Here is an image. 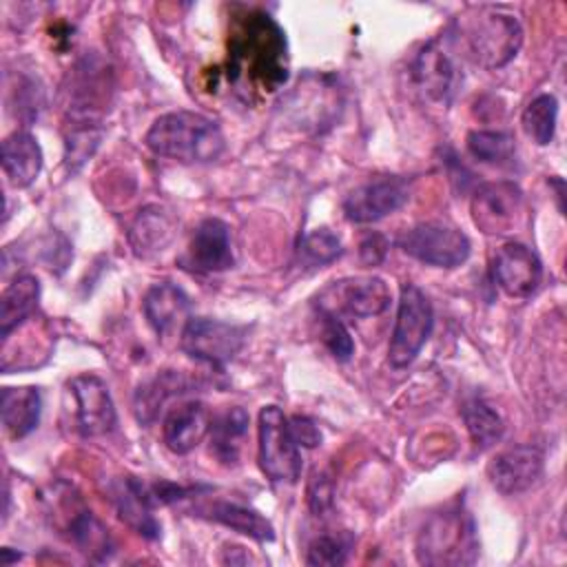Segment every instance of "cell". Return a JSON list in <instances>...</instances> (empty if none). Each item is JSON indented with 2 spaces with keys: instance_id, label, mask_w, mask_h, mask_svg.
<instances>
[{
  "instance_id": "13",
  "label": "cell",
  "mask_w": 567,
  "mask_h": 567,
  "mask_svg": "<svg viewBox=\"0 0 567 567\" xmlns=\"http://www.w3.org/2000/svg\"><path fill=\"white\" fill-rule=\"evenodd\" d=\"M235 255H233V239L230 228L226 221L217 217L204 219L182 257V266L197 275H210V272H224L233 268Z\"/></svg>"
},
{
  "instance_id": "26",
  "label": "cell",
  "mask_w": 567,
  "mask_h": 567,
  "mask_svg": "<svg viewBox=\"0 0 567 567\" xmlns=\"http://www.w3.org/2000/svg\"><path fill=\"white\" fill-rule=\"evenodd\" d=\"M66 534L78 551L89 560L102 563L113 554V538L109 529L84 507L73 509V516L66 520Z\"/></svg>"
},
{
  "instance_id": "28",
  "label": "cell",
  "mask_w": 567,
  "mask_h": 567,
  "mask_svg": "<svg viewBox=\"0 0 567 567\" xmlns=\"http://www.w3.org/2000/svg\"><path fill=\"white\" fill-rule=\"evenodd\" d=\"M463 421H465L470 439L478 452L489 450L494 443H498L503 439L505 423H503L501 414L483 399H472L463 405Z\"/></svg>"
},
{
  "instance_id": "22",
  "label": "cell",
  "mask_w": 567,
  "mask_h": 567,
  "mask_svg": "<svg viewBox=\"0 0 567 567\" xmlns=\"http://www.w3.org/2000/svg\"><path fill=\"white\" fill-rule=\"evenodd\" d=\"M40 414H42V396L38 388L33 385L2 388L0 416L9 439L18 441L31 434L40 423Z\"/></svg>"
},
{
  "instance_id": "30",
  "label": "cell",
  "mask_w": 567,
  "mask_h": 567,
  "mask_svg": "<svg viewBox=\"0 0 567 567\" xmlns=\"http://www.w3.org/2000/svg\"><path fill=\"white\" fill-rule=\"evenodd\" d=\"M556 120H558V100L551 93H540L536 95L523 111V128L525 133L538 144L545 146L554 140L556 131Z\"/></svg>"
},
{
  "instance_id": "5",
  "label": "cell",
  "mask_w": 567,
  "mask_h": 567,
  "mask_svg": "<svg viewBox=\"0 0 567 567\" xmlns=\"http://www.w3.org/2000/svg\"><path fill=\"white\" fill-rule=\"evenodd\" d=\"M257 458L272 483H297L301 476V447L288 416L277 405H264L257 419Z\"/></svg>"
},
{
  "instance_id": "37",
  "label": "cell",
  "mask_w": 567,
  "mask_h": 567,
  "mask_svg": "<svg viewBox=\"0 0 567 567\" xmlns=\"http://www.w3.org/2000/svg\"><path fill=\"white\" fill-rule=\"evenodd\" d=\"M20 558V554H11V549H2L0 551V565L2 567H9L13 560H18Z\"/></svg>"
},
{
  "instance_id": "7",
  "label": "cell",
  "mask_w": 567,
  "mask_h": 567,
  "mask_svg": "<svg viewBox=\"0 0 567 567\" xmlns=\"http://www.w3.org/2000/svg\"><path fill=\"white\" fill-rule=\"evenodd\" d=\"M392 299L390 286L374 275H361V277H346L339 281L328 284L317 295V310L328 312L341 319V315L354 317V319H368L377 317L388 310Z\"/></svg>"
},
{
  "instance_id": "8",
  "label": "cell",
  "mask_w": 567,
  "mask_h": 567,
  "mask_svg": "<svg viewBox=\"0 0 567 567\" xmlns=\"http://www.w3.org/2000/svg\"><path fill=\"white\" fill-rule=\"evenodd\" d=\"M399 248L421 264L456 268L467 261L472 244L467 235L452 224L421 221L399 237Z\"/></svg>"
},
{
  "instance_id": "36",
  "label": "cell",
  "mask_w": 567,
  "mask_h": 567,
  "mask_svg": "<svg viewBox=\"0 0 567 567\" xmlns=\"http://www.w3.org/2000/svg\"><path fill=\"white\" fill-rule=\"evenodd\" d=\"M388 255V239L381 233H368L359 244V259L365 266H377Z\"/></svg>"
},
{
  "instance_id": "6",
  "label": "cell",
  "mask_w": 567,
  "mask_h": 567,
  "mask_svg": "<svg viewBox=\"0 0 567 567\" xmlns=\"http://www.w3.org/2000/svg\"><path fill=\"white\" fill-rule=\"evenodd\" d=\"M434 326V312L432 303L425 297V292L414 286L405 284L401 288L399 297V308H396V319L388 346V361L392 368H405L410 365L425 341L432 334Z\"/></svg>"
},
{
  "instance_id": "24",
  "label": "cell",
  "mask_w": 567,
  "mask_h": 567,
  "mask_svg": "<svg viewBox=\"0 0 567 567\" xmlns=\"http://www.w3.org/2000/svg\"><path fill=\"white\" fill-rule=\"evenodd\" d=\"M199 512H204L206 518L237 532L244 534L252 540L266 543L275 538V529L270 525L268 518H264L257 509L239 505V503H230V501H213L210 505L202 507Z\"/></svg>"
},
{
  "instance_id": "15",
  "label": "cell",
  "mask_w": 567,
  "mask_h": 567,
  "mask_svg": "<svg viewBox=\"0 0 567 567\" xmlns=\"http://www.w3.org/2000/svg\"><path fill=\"white\" fill-rule=\"evenodd\" d=\"M545 456L536 445H514L498 452L487 465V478L501 494H520L543 476Z\"/></svg>"
},
{
  "instance_id": "21",
  "label": "cell",
  "mask_w": 567,
  "mask_h": 567,
  "mask_svg": "<svg viewBox=\"0 0 567 567\" xmlns=\"http://www.w3.org/2000/svg\"><path fill=\"white\" fill-rule=\"evenodd\" d=\"M2 171L13 188L31 186L42 171V148L27 131H16L2 140L0 146Z\"/></svg>"
},
{
  "instance_id": "33",
  "label": "cell",
  "mask_w": 567,
  "mask_h": 567,
  "mask_svg": "<svg viewBox=\"0 0 567 567\" xmlns=\"http://www.w3.org/2000/svg\"><path fill=\"white\" fill-rule=\"evenodd\" d=\"M319 339L337 361H348L354 352V341L346 323L334 315L319 312Z\"/></svg>"
},
{
  "instance_id": "32",
  "label": "cell",
  "mask_w": 567,
  "mask_h": 567,
  "mask_svg": "<svg viewBox=\"0 0 567 567\" xmlns=\"http://www.w3.org/2000/svg\"><path fill=\"white\" fill-rule=\"evenodd\" d=\"M299 252L308 264L323 266L334 261L343 252V246L330 228H315L301 237Z\"/></svg>"
},
{
  "instance_id": "31",
  "label": "cell",
  "mask_w": 567,
  "mask_h": 567,
  "mask_svg": "<svg viewBox=\"0 0 567 567\" xmlns=\"http://www.w3.org/2000/svg\"><path fill=\"white\" fill-rule=\"evenodd\" d=\"M352 549V536L346 532L317 536L306 554V563L312 567H339L348 560Z\"/></svg>"
},
{
  "instance_id": "29",
  "label": "cell",
  "mask_w": 567,
  "mask_h": 567,
  "mask_svg": "<svg viewBox=\"0 0 567 567\" xmlns=\"http://www.w3.org/2000/svg\"><path fill=\"white\" fill-rule=\"evenodd\" d=\"M467 151L474 159L492 166H505L516 155L514 135L507 131H470Z\"/></svg>"
},
{
  "instance_id": "35",
  "label": "cell",
  "mask_w": 567,
  "mask_h": 567,
  "mask_svg": "<svg viewBox=\"0 0 567 567\" xmlns=\"http://www.w3.org/2000/svg\"><path fill=\"white\" fill-rule=\"evenodd\" d=\"M288 423H290V432L299 447H317L321 443L319 425L312 419L297 414V416H290Z\"/></svg>"
},
{
  "instance_id": "9",
  "label": "cell",
  "mask_w": 567,
  "mask_h": 567,
  "mask_svg": "<svg viewBox=\"0 0 567 567\" xmlns=\"http://www.w3.org/2000/svg\"><path fill=\"white\" fill-rule=\"evenodd\" d=\"M246 343V328L208 317H190L179 332V348L195 361L224 365Z\"/></svg>"
},
{
  "instance_id": "4",
  "label": "cell",
  "mask_w": 567,
  "mask_h": 567,
  "mask_svg": "<svg viewBox=\"0 0 567 567\" xmlns=\"http://www.w3.org/2000/svg\"><path fill=\"white\" fill-rule=\"evenodd\" d=\"M416 560L430 567H463L478 556L476 525L463 507L432 514L416 536Z\"/></svg>"
},
{
  "instance_id": "11",
  "label": "cell",
  "mask_w": 567,
  "mask_h": 567,
  "mask_svg": "<svg viewBox=\"0 0 567 567\" xmlns=\"http://www.w3.org/2000/svg\"><path fill=\"white\" fill-rule=\"evenodd\" d=\"M472 221L485 235L512 233L523 215V190L514 182H489L472 195Z\"/></svg>"
},
{
  "instance_id": "27",
  "label": "cell",
  "mask_w": 567,
  "mask_h": 567,
  "mask_svg": "<svg viewBox=\"0 0 567 567\" xmlns=\"http://www.w3.org/2000/svg\"><path fill=\"white\" fill-rule=\"evenodd\" d=\"M248 432V412L244 408H230L210 425V447L215 456L224 463L237 461L241 439Z\"/></svg>"
},
{
  "instance_id": "23",
  "label": "cell",
  "mask_w": 567,
  "mask_h": 567,
  "mask_svg": "<svg viewBox=\"0 0 567 567\" xmlns=\"http://www.w3.org/2000/svg\"><path fill=\"white\" fill-rule=\"evenodd\" d=\"M38 301H40V281L33 275H20L2 290V297H0L2 339H9V334L35 312Z\"/></svg>"
},
{
  "instance_id": "17",
  "label": "cell",
  "mask_w": 567,
  "mask_h": 567,
  "mask_svg": "<svg viewBox=\"0 0 567 567\" xmlns=\"http://www.w3.org/2000/svg\"><path fill=\"white\" fill-rule=\"evenodd\" d=\"M113 503L115 509L120 514V518L133 527L140 536L144 538H159V523L153 516V507L155 501L151 496V487L133 476H126L122 481H117V485L113 487Z\"/></svg>"
},
{
  "instance_id": "16",
  "label": "cell",
  "mask_w": 567,
  "mask_h": 567,
  "mask_svg": "<svg viewBox=\"0 0 567 567\" xmlns=\"http://www.w3.org/2000/svg\"><path fill=\"white\" fill-rule=\"evenodd\" d=\"M210 425V410L202 401H184L166 412L162 421V439L173 454H188L204 441Z\"/></svg>"
},
{
  "instance_id": "1",
  "label": "cell",
  "mask_w": 567,
  "mask_h": 567,
  "mask_svg": "<svg viewBox=\"0 0 567 567\" xmlns=\"http://www.w3.org/2000/svg\"><path fill=\"white\" fill-rule=\"evenodd\" d=\"M230 75L246 78L266 93L277 91L288 80V47L279 24L252 11L230 35Z\"/></svg>"
},
{
  "instance_id": "10",
  "label": "cell",
  "mask_w": 567,
  "mask_h": 567,
  "mask_svg": "<svg viewBox=\"0 0 567 567\" xmlns=\"http://www.w3.org/2000/svg\"><path fill=\"white\" fill-rule=\"evenodd\" d=\"M410 199V184L399 175H377L352 188L343 199V213L354 224L379 221Z\"/></svg>"
},
{
  "instance_id": "19",
  "label": "cell",
  "mask_w": 567,
  "mask_h": 567,
  "mask_svg": "<svg viewBox=\"0 0 567 567\" xmlns=\"http://www.w3.org/2000/svg\"><path fill=\"white\" fill-rule=\"evenodd\" d=\"M412 80L425 97L436 100V102L450 100V95L454 91L456 73H454V64H452L447 51L441 49L439 42L425 44L423 51L414 58Z\"/></svg>"
},
{
  "instance_id": "34",
  "label": "cell",
  "mask_w": 567,
  "mask_h": 567,
  "mask_svg": "<svg viewBox=\"0 0 567 567\" xmlns=\"http://www.w3.org/2000/svg\"><path fill=\"white\" fill-rule=\"evenodd\" d=\"M332 498H334V483L326 472L312 474L310 483H308V505L315 514H323L326 509L332 507Z\"/></svg>"
},
{
  "instance_id": "25",
  "label": "cell",
  "mask_w": 567,
  "mask_h": 567,
  "mask_svg": "<svg viewBox=\"0 0 567 567\" xmlns=\"http://www.w3.org/2000/svg\"><path fill=\"white\" fill-rule=\"evenodd\" d=\"M188 390V383L184 374L175 370H166L155 374L153 379L144 381L133 399V410L140 423H153L159 416V410L171 401L173 396Z\"/></svg>"
},
{
  "instance_id": "2",
  "label": "cell",
  "mask_w": 567,
  "mask_h": 567,
  "mask_svg": "<svg viewBox=\"0 0 567 567\" xmlns=\"http://www.w3.org/2000/svg\"><path fill=\"white\" fill-rule=\"evenodd\" d=\"M450 42L483 69L505 66L523 44L516 16L496 7H470L450 29Z\"/></svg>"
},
{
  "instance_id": "12",
  "label": "cell",
  "mask_w": 567,
  "mask_h": 567,
  "mask_svg": "<svg viewBox=\"0 0 567 567\" xmlns=\"http://www.w3.org/2000/svg\"><path fill=\"white\" fill-rule=\"evenodd\" d=\"M75 405V427L82 436H104L117 423L109 385L97 374H78L69 381Z\"/></svg>"
},
{
  "instance_id": "3",
  "label": "cell",
  "mask_w": 567,
  "mask_h": 567,
  "mask_svg": "<svg viewBox=\"0 0 567 567\" xmlns=\"http://www.w3.org/2000/svg\"><path fill=\"white\" fill-rule=\"evenodd\" d=\"M148 151L184 164L215 162L226 140L217 122L195 111H171L159 115L144 137Z\"/></svg>"
},
{
  "instance_id": "14",
  "label": "cell",
  "mask_w": 567,
  "mask_h": 567,
  "mask_svg": "<svg viewBox=\"0 0 567 567\" xmlns=\"http://www.w3.org/2000/svg\"><path fill=\"white\" fill-rule=\"evenodd\" d=\"M492 277L505 295L525 299L540 286L543 264L532 248L509 241L496 250L492 259Z\"/></svg>"
},
{
  "instance_id": "18",
  "label": "cell",
  "mask_w": 567,
  "mask_h": 567,
  "mask_svg": "<svg viewBox=\"0 0 567 567\" xmlns=\"http://www.w3.org/2000/svg\"><path fill=\"white\" fill-rule=\"evenodd\" d=\"M144 308V317L148 321V326L159 334H168L173 332L177 326L184 328V323L190 319V299L188 295L171 284V281H159L153 284L142 301Z\"/></svg>"
},
{
  "instance_id": "20",
  "label": "cell",
  "mask_w": 567,
  "mask_h": 567,
  "mask_svg": "<svg viewBox=\"0 0 567 567\" xmlns=\"http://www.w3.org/2000/svg\"><path fill=\"white\" fill-rule=\"evenodd\" d=\"M175 228L177 221L166 208L157 204L142 208L128 228V244L133 248V255L140 259H151L159 255L173 241Z\"/></svg>"
}]
</instances>
